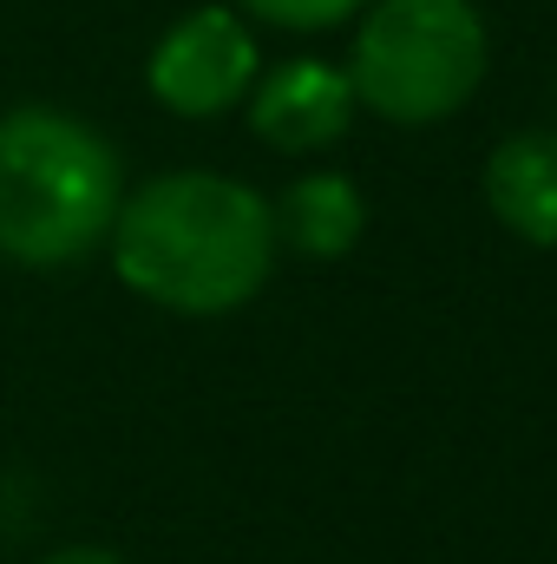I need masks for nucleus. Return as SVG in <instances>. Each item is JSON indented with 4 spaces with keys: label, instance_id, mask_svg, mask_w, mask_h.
<instances>
[{
    "label": "nucleus",
    "instance_id": "7",
    "mask_svg": "<svg viewBox=\"0 0 557 564\" xmlns=\"http://www.w3.org/2000/svg\"><path fill=\"white\" fill-rule=\"evenodd\" d=\"M485 210L518 237L557 250V126H532L492 144L485 158Z\"/></svg>",
    "mask_w": 557,
    "mask_h": 564
},
{
    "label": "nucleus",
    "instance_id": "1",
    "mask_svg": "<svg viewBox=\"0 0 557 564\" xmlns=\"http://www.w3.org/2000/svg\"><path fill=\"white\" fill-rule=\"evenodd\" d=\"M276 217L270 197L230 171H157L125 191L119 224L106 237V263L139 302L217 322L263 295L276 276Z\"/></svg>",
    "mask_w": 557,
    "mask_h": 564
},
{
    "label": "nucleus",
    "instance_id": "6",
    "mask_svg": "<svg viewBox=\"0 0 557 564\" xmlns=\"http://www.w3.org/2000/svg\"><path fill=\"white\" fill-rule=\"evenodd\" d=\"M270 217H276V250L308 263H341L368 230V197L348 171L315 164L270 197Z\"/></svg>",
    "mask_w": 557,
    "mask_h": 564
},
{
    "label": "nucleus",
    "instance_id": "9",
    "mask_svg": "<svg viewBox=\"0 0 557 564\" xmlns=\"http://www.w3.org/2000/svg\"><path fill=\"white\" fill-rule=\"evenodd\" d=\"M33 564H132V558H119L112 545H59V552H46Z\"/></svg>",
    "mask_w": 557,
    "mask_h": 564
},
{
    "label": "nucleus",
    "instance_id": "8",
    "mask_svg": "<svg viewBox=\"0 0 557 564\" xmlns=\"http://www.w3.org/2000/svg\"><path fill=\"white\" fill-rule=\"evenodd\" d=\"M368 0H237L243 20H263L276 33H335L348 20H361Z\"/></svg>",
    "mask_w": 557,
    "mask_h": 564
},
{
    "label": "nucleus",
    "instance_id": "3",
    "mask_svg": "<svg viewBox=\"0 0 557 564\" xmlns=\"http://www.w3.org/2000/svg\"><path fill=\"white\" fill-rule=\"evenodd\" d=\"M492 66L485 13L472 0H368L348 46L354 106L387 126H439L452 119Z\"/></svg>",
    "mask_w": 557,
    "mask_h": 564
},
{
    "label": "nucleus",
    "instance_id": "5",
    "mask_svg": "<svg viewBox=\"0 0 557 564\" xmlns=\"http://www.w3.org/2000/svg\"><path fill=\"white\" fill-rule=\"evenodd\" d=\"M354 86H348V66L335 59H315V53H295L256 73L250 99H243V119L250 132L282 151V158H315L328 144H341L354 132Z\"/></svg>",
    "mask_w": 557,
    "mask_h": 564
},
{
    "label": "nucleus",
    "instance_id": "2",
    "mask_svg": "<svg viewBox=\"0 0 557 564\" xmlns=\"http://www.w3.org/2000/svg\"><path fill=\"white\" fill-rule=\"evenodd\" d=\"M132 177L106 126L26 99L0 112V263L59 276L106 257Z\"/></svg>",
    "mask_w": 557,
    "mask_h": 564
},
{
    "label": "nucleus",
    "instance_id": "4",
    "mask_svg": "<svg viewBox=\"0 0 557 564\" xmlns=\"http://www.w3.org/2000/svg\"><path fill=\"white\" fill-rule=\"evenodd\" d=\"M263 73V46H256V20H243L223 0H204L190 13H177L151 53H144V93L157 112L171 119H230L243 112L250 86Z\"/></svg>",
    "mask_w": 557,
    "mask_h": 564
}]
</instances>
